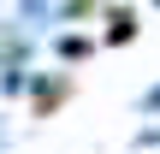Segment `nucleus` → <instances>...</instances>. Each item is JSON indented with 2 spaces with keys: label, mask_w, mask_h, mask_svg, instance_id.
Returning a JSON list of instances; mask_svg holds the SVG:
<instances>
[{
  "label": "nucleus",
  "mask_w": 160,
  "mask_h": 154,
  "mask_svg": "<svg viewBox=\"0 0 160 154\" xmlns=\"http://www.w3.org/2000/svg\"><path fill=\"white\" fill-rule=\"evenodd\" d=\"M131 36H137V12H131V6H113V12H107V42L125 47Z\"/></svg>",
  "instance_id": "nucleus-1"
},
{
  "label": "nucleus",
  "mask_w": 160,
  "mask_h": 154,
  "mask_svg": "<svg viewBox=\"0 0 160 154\" xmlns=\"http://www.w3.org/2000/svg\"><path fill=\"white\" fill-rule=\"evenodd\" d=\"M65 95H71V83H42V89H36V113L48 119L53 107H65Z\"/></svg>",
  "instance_id": "nucleus-2"
}]
</instances>
